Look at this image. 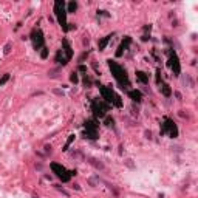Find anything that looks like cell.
Masks as SVG:
<instances>
[{"label": "cell", "instance_id": "6da1fadb", "mask_svg": "<svg viewBox=\"0 0 198 198\" xmlns=\"http://www.w3.org/2000/svg\"><path fill=\"white\" fill-rule=\"evenodd\" d=\"M108 65H110V70H112L113 76H115V79L118 81L121 87H128L130 85V82H128V76H127V71L124 70L121 65H118L116 62H113V60H108Z\"/></svg>", "mask_w": 198, "mask_h": 198}, {"label": "cell", "instance_id": "7a4b0ae2", "mask_svg": "<svg viewBox=\"0 0 198 198\" xmlns=\"http://www.w3.org/2000/svg\"><path fill=\"white\" fill-rule=\"evenodd\" d=\"M101 94H102V98L105 99V102H108V104H115L116 107L122 105L119 96H116V94L113 93V90L108 88V87H101Z\"/></svg>", "mask_w": 198, "mask_h": 198}, {"label": "cell", "instance_id": "3957f363", "mask_svg": "<svg viewBox=\"0 0 198 198\" xmlns=\"http://www.w3.org/2000/svg\"><path fill=\"white\" fill-rule=\"evenodd\" d=\"M54 13H56V17H58L59 23L65 28L67 25V9H65V3L62 0H58L54 3Z\"/></svg>", "mask_w": 198, "mask_h": 198}, {"label": "cell", "instance_id": "277c9868", "mask_svg": "<svg viewBox=\"0 0 198 198\" xmlns=\"http://www.w3.org/2000/svg\"><path fill=\"white\" fill-rule=\"evenodd\" d=\"M164 133H167L170 138H177L178 136V128L172 119L164 121V124H163V127H161V135H164Z\"/></svg>", "mask_w": 198, "mask_h": 198}, {"label": "cell", "instance_id": "5b68a950", "mask_svg": "<svg viewBox=\"0 0 198 198\" xmlns=\"http://www.w3.org/2000/svg\"><path fill=\"white\" fill-rule=\"evenodd\" d=\"M51 169H53V172H54L56 175H58V177H59L64 183L70 181L71 173H68V170L65 169V167H62L60 164H58V163H53V164H51Z\"/></svg>", "mask_w": 198, "mask_h": 198}, {"label": "cell", "instance_id": "8992f818", "mask_svg": "<svg viewBox=\"0 0 198 198\" xmlns=\"http://www.w3.org/2000/svg\"><path fill=\"white\" fill-rule=\"evenodd\" d=\"M91 108H93V112H94V116L104 118V116H105V112H107L108 107L104 104V102H101V101H98V99H94V101L91 102Z\"/></svg>", "mask_w": 198, "mask_h": 198}, {"label": "cell", "instance_id": "52a82bcc", "mask_svg": "<svg viewBox=\"0 0 198 198\" xmlns=\"http://www.w3.org/2000/svg\"><path fill=\"white\" fill-rule=\"evenodd\" d=\"M96 128H98V124L94 122L93 119L85 121V136H88L90 139H96V138H98Z\"/></svg>", "mask_w": 198, "mask_h": 198}, {"label": "cell", "instance_id": "ba28073f", "mask_svg": "<svg viewBox=\"0 0 198 198\" xmlns=\"http://www.w3.org/2000/svg\"><path fill=\"white\" fill-rule=\"evenodd\" d=\"M31 39H33V43H34V48L39 50V48H43V34H42L40 29H33L31 33Z\"/></svg>", "mask_w": 198, "mask_h": 198}, {"label": "cell", "instance_id": "9c48e42d", "mask_svg": "<svg viewBox=\"0 0 198 198\" xmlns=\"http://www.w3.org/2000/svg\"><path fill=\"white\" fill-rule=\"evenodd\" d=\"M169 62H170V67H172L173 73L178 76V74H180V71H181V68H180V62H178V58H177V54H175V53H172V54H170Z\"/></svg>", "mask_w": 198, "mask_h": 198}, {"label": "cell", "instance_id": "30bf717a", "mask_svg": "<svg viewBox=\"0 0 198 198\" xmlns=\"http://www.w3.org/2000/svg\"><path fill=\"white\" fill-rule=\"evenodd\" d=\"M130 43H132V39H130V37H125L124 42L119 45V48H118V51H116V56H118V58H119V56H122V53H124L128 47H130Z\"/></svg>", "mask_w": 198, "mask_h": 198}, {"label": "cell", "instance_id": "8fae6325", "mask_svg": "<svg viewBox=\"0 0 198 198\" xmlns=\"http://www.w3.org/2000/svg\"><path fill=\"white\" fill-rule=\"evenodd\" d=\"M128 96H130L133 101L141 102V98H142V94H141V91H138V90H130V91H128Z\"/></svg>", "mask_w": 198, "mask_h": 198}, {"label": "cell", "instance_id": "7c38bea8", "mask_svg": "<svg viewBox=\"0 0 198 198\" xmlns=\"http://www.w3.org/2000/svg\"><path fill=\"white\" fill-rule=\"evenodd\" d=\"M112 39V34L110 36H105L104 39H101L99 40V43H98V47H99V50H104L105 47H107V43H108V40Z\"/></svg>", "mask_w": 198, "mask_h": 198}, {"label": "cell", "instance_id": "4fadbf2b", "mask_svg": "<svg viewBox=\"0 0 198 198\" xmlns=\"http://www.w3.org/2000/svg\"><path fill=\"white\" fill-rule=\"evenodd\" d=\"M136 78H138L142 84H147V82H148L147 74H146V73H142V71H136Z\"/></svg>", "mask_w": 198, "mask_h": 198}, {"label": "cell", "instance_id": "5bb4252c", "mask_svg": "<svg viewBox=\"0 0 198 198\" xmlns=\"http://www.w3.org/2000/svg\"><path fill=\"white\" fill-rule=\"evenodd\" d=\"M161 91H163V94H164V96H170V94H172V90L169 88V85H167V84H163V85H161Z\"/></svg>", "mask_w": 198, "mask_h": 198}, {"label": "cell", "instance_id": "9a60e30c", "mask_svg": "<svg viewBox=\"0 0 198 198\" xmlns=\"http://www.w3.org/2000/svg\"><path fill=\"white\" fill-rule=\"evenodd\" d=\"M76 8H78V5H76V2H71L70 5H68V13H74Z\"/></svg>", "mask_w": 198, "mask_h": 198}, {"label": "cell", "instance_id": "2e32d148", "mask_svg": "<svg viewBox=\"0 0 198 198\" xmlns=\"http://www.w3.org/2000/svg\"><path fill=\"white\" fill-rule=\"evenodd\" d=\"M8 79H9V74H8V73H6V74H3V78L0 79V87H2V85H5V84L8 82Z\"/></svg>", "mask_w": 198, "mask_h": 198}, {"label": "cell", "instance_id": "e0dca14e", "mask_svg": "<svg viewBox=\"0 0 198 198\" xmlns=\"http://www.w3.org/2000/svg\"><path fill=\"white\" fill-rule=\"evenodd\" d=\"M73 139H74V135H70V138H68V141L65 142V147H64V150H67V148L70 147V144L73 142Z\"/></svg>", "mask_w": 198, "mask_h": 198}, {"label": "cell", "instance_id": "ac0fdd59", "mask_svg": "<svg viewBox=\"0 0 198 198\" xmlns=\"http://www.w3.org/2000/svg\"><path fill=\"white\" fill-rule=\"evenodd\" d=\"M40 56H42V59H47V56H48V50L47 48H42V51H40Z\"/></svg>", "mask_w": 198, "mask_h": 198}, {"label": "cell", "instance_id": "d6986e66", "mask_svg": "<svg viewBox=\"0 0 198 198\" xmlns=\"http://www.w3.org/2000/svg\"><path fill=\"white\" fill-rule=\"evenodd\" d=\"M91 164L96 166V167H99V169H102V164H101V163H96V159H91Z\"/></svg>", "mask_w": 198, "mask_h": 198}, {"label": "cell", "instance_id": "ffe728a7", "mask_svg": "<svg viewBox=\"0 0 198 198\" xmlns=\"http://www.w3.org/2000/svg\"><path fill=\"white\" fill-rule=\"evenodd\" d=\"M70 79H71V82H74V84H76V82H78V74H76V73H73V74H71V78H70Z\"/></svg>", "mask_w": 198, "mask_h": 198}, {"label": "cell", "instance_id": "44dd1931", "mask_svg": "<svg viewBox=\"0 0 198 198\" xmlns=\"http://www.w3.org/2000/svg\"><path fill=\"white\" fill-rule=\"evenodd\" d=\"M105 122H107V125H113V119H112V118H107Z\"/></svg>", "mask_w": 198, "mask_h": 198}, {"label": "cell", "instance_id": "7402d4cb", "mask_svg": "<svg viewBox=\"0 0 198 198\" xmlns=\"http://www.w3.org/2000/svg\"><path fill=\"white\" fill-rule=\"evenodd\" d=\"M9 48H11V45L8 43V45H6V47H5V53H9Z\"/></svg>", "mask_w": 198, "mask_h": 198}]
</instances>
